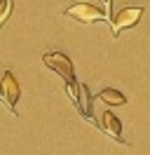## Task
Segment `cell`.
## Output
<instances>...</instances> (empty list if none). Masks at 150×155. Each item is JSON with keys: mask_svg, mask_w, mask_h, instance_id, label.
Returning <instances> with one entry per match:
<instances>
[{"mask_svg": "<svg viewBox=\"0 0 150 155\" xmlns=\"http://www.w3.org/2000/svg\"><path fill=\"white\" fill-rule=\"evenodd\" d=\"M143 17V7H124L120 10L115 17L110 19L112 24V33L115 35H120L124 28H131V26H136V21Z\"/></svg>", "mask_w": 150, "mask_h": 155, "instance_id": "obj_4", "label": "cell"}, {"mask_svg": "<svg viewBox=\"0 0 150 155\" xmlns=\"http://www.w3.org/2000/svg\"><path fill=\"white\" fill-rule=\"evenodd\" d=\"M99 127H101V129H106L112 139H117V141L122 139V122H120V117L115 115L112 110H103V113H101Z\"/></svg>", "mask_w": 150, "mask_h": 155, "instance_id": "obj_5", "label": "cell"}, {"mask_svg": "<svg viewBox=\"0 0 150 155\" xmlns=\"http://www.w3.org/2000/svg\"><path fill=\"white\" fill-rule=\"evenodd\" d=\"M99 99H101L103 104H110V106H124L127 104V97L122 94V92H117V89L112 87H106L99 92Z\"/></svg>", "mask_w": 150, "mask_h": 155, "instance_id": "obj_6", "label": "cell"}, {"mask_svg": "<svg viewBox=\"0 0 150 155\" xmlns=\"http://www.w3.org/2000/svg\"><path fill=\"white\" fill-rule=\"evenodd\" d=\"M77 106H80V110H82L84 115H89L92 113V101H89V89L84 87V85H77Z\"/></svg>", "mask_w": 150, "mask_h": 155, "instance_id": "obj_7", "label": "cell"}, {"mask_svg": "<svg viewBox=\"0 0 150 155\" xmlns=\"http://www.w3.org/2000/svg\"><path fill=\"white\" fill-rule=\"evenodd\" d=\"M12 7H14V0H0V28H2V24L9 19Z\"/></svg>", "mask_w": 150, "mask_h": 155, "instance_id": "obj_8", "label": "cell"}, {"mask_svg": "<svg viewBox=\"0 0 150 155\" xmlns=\"http://www.w3.org/2000/svg\"><path fill=\"white\" fill-rule=\"evenodd\" d=\"M66 14L70 19L80 21V24H92V21H99V19H108L106 10H99L92 2H75V5H70L66 10Z\"/></svg>", "mask_w": 150, "mask_h": 155, "instance_id": "obj_3", "label": "cell"}, {"mask_svg": "<svg viewBox=\"0 0 150 155\" xmlns=\"http://www.w3.org/2000/svg\"><path fill=\"white\" fill-rule=\"evenodd\" d=\"M106 2H108V5H110V2H112V0H106Z\"/></svg>", "mask_w": 150, "mask_h": 155, "instance_id": "obj_9", "label": "cell"}, {"mask_svg": "<svg viewBox=\"0 0 150 155\" xmlns=\"http://www.w3.org/2000/svg\"><path fill=\"white\" fill-rule=\"evenodd\" d=\"M42 64L47 68H52L56 71L59 75L66 80V85H73L75 82V73H73V61L66 57L64 52H47L45 57H42Z\"/></svg>", "mask_w": 150, "mask_h": 155, "instance_id": "obj_1", "label": "cell"}, {"mask_svg": "<svg viewBox=\"0 0 150 155\" xmlns=\"http://www.w3.org/2000/svg\"><path fill=\"white\" fill-rule=\"evenodd\" d=\"M0 97L5 101V106L12 110V115H17V101L21 97V87H19V80L14 78L12 71H5L2 73V80H0Z\"/></svg>", "mask_w": 150, "mask_h": 155, "instance_id": "obj_2", "label": "cell"}]
</instances>
